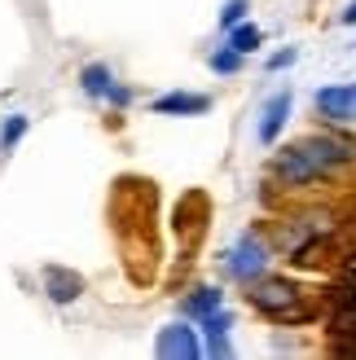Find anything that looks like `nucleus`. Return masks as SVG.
Returning <instances> with one entry per match:
<instances>
[{
    "label": "nucleus",
    "instance_id": "f257e3e1",
    "mask_svg": "<svg viewBox=\"0 0 356 360\" xmlns=\"http://www.w3.org/2000/svg\"><path fill=\"white\" fill-rule=\"evenodd\" d=\"M352 163H356V146H348V141L304 136L273 154V180H281L286 189H304V185H317V180H334Z\"/></svg>",
    "mask_w": 356,
    "mask_h": 360
},
{
    "label": "nucleus",
    "instance_id": "7ed1b4c3",
    "mask_svg": "<svg viewBox=\"0 0 356 360\" xmlns=\"http://www.w3.org/2000/svg\"><path fill=\"white\" fill-rule=\"evenodd\" d=\"M264 268H269V246L255 233H246L224 250V277H234L238 285H251L255 277H264Z\"/></svg>",
    "mask_w": 356,
    "mask_h": 360
},
{
    "label": "nucleus",
    "instance_id": "f3484780",
    "mask_svg": "<svg viewBox=\"0 0 356 360\" xmlns=\"http://www.w3.org/2000/svg\"><path fill=\"white\" fill-rule=\"evenodd\" d=\"M106 101H110V105H128V101H132V88L115 84V88H110V97H106Z\"/></svg>",
    "mask_w": 356,
    "mask_h": 360
},
{
    "label": "nucleus",
    "instance_id": "ddd939ff",
    "mask_svg": "<svg viewBox=\"0 0 356 360\" xmlns=\"http://www.w3.org/2000/svg\"><path fill=\"white\" fill-rule=\"evenodd\" d=\"M27 128H31V119H27V115H9V119H5V128H0V150L9 154L18 141L27 136Z\"/></svg>",
    "mask_w": 356,
    "mask_h": 360
},
{
    "label": "nucleus",
    "instance_id": "39448f33",
    "mask_svg": "<svg viewBox=\"0 0 356 360\" xmlns=\"http://www.w3.org/2000/svg\"><path fill=\"white\" fill-rule=\"evenodd\" d=\"M317 115L339 123V128H348V123H356V84H330L317 93Z\"/></svg>",
    "mask_w": 356,
    "mask_h": 360
},
{
    "label": "nucleus",
    "instance_id": "20e7f679",
    "mask_svg": "<svg viewBox=\"0 0 356 360\" xmlns=\"http://www.w3.org/2000/svg\"><path fill=\"white\" fill-rule=\"evenodd\" d=\"M154 352L163 356V360H198V356H207V352H203V338H198V330H193V326H185V321H172V326H163V330H158V338H154Z\"/></svg>",
    "mask_w": 356,
    "mask_h": 360
},
{
    "label": "nucleus",
    "instance_id": "423d86ee",
    "mask_svg": "<svg viewBox=\"0 0 356 360\" xmlns=\"http://www.w3.org/2000/svg\"><path fill=\"white\" fill-rule=\"evenodd\" d=\"M44 295L53 299V303H75L80 295H84V277L80 273H70V268H58V264H49L44 268Z\"/></svg>",
    "mask_w": 356,
    "mask_h": 360
},
{
    "label": "nucleus",
    "instance_id": "4468645a",
    "mask_svg": "<svg viewBox=\"0 0 356 360\" xmlns=\"http://www.w3.org/2000/svg\"><path fill=\"white\" fill-rule=\"evenodd\" d=\"M242 62H246V58H242L238 49H229V44L211 53V70H216V75H238V70H242Z\"/></svg>",
    "mask_w": 356,
    "mask_h": 360
},
{
    "label": "nucleus",
    "instance_id": "f8f14e48",
    "mask_svg": "<svg viewBox=\"0 0 356 360\" xmlns=\"http://www.w3.org/2000/svg\"><path fill=\"white\" fill-rule=\"evenodd\" d=\"M229 49H238L242 58H246V53H255L260 49V27H251V22L229 27Z\"/></svg>",
    "mask_w": 356,
    "mask_h": 360
},
{
    "label": "nucleus",
    "instance_id": "6e6552de",
    "mask_svg": "<svg viewBox=\"0 0 356 360\" xmlns=\"http://www.w3.org/2000/svg\"><path fill=\"white\" fill-rule=\"evenodd\" d=\"M211 110V97L203 93H163L154 101V115H207Z\"/></svg>",
    "mask_w": 356,
    "mask_h": 360
},
{
    "label": "nucleus",
    "instance_id": "9d476101",
    "mask_svg": "<svg viewBox=\"0 0 356 360\" xmlns=\"http://www.w3.org/2000/svg\"><path fill=\"white\" fill-rule=\"evenodd\" d=\"M80 88L88 97H110V88H115V75H110V66H101V62H88L84 70H80Z\"/></svg>",
    "mask_w": 356,
    "mask_h": 360
},
{
    "label": "nucleus",
    "instance_id": "f03ea898",
    "mask_svg": "<svg viewBox=\"0 0 356 360\" xmlns=\"http://www.w3.org/2000/svg\"><path fill=\"white\" fill-rule=\"evenodd\" d=\"M251 303L273 316V321H304V290L291 277H255L251 281Z\"/></svg>",
    "mask_w": 356,
    "mask_h": 360
},
{
    "label": "nucleus",
    "instance_id": "0eeeda50",
    "mask_svg": "<svg viewBox=\"0 0 356 360\" xmlns=\"http://www.w3.org/2000/svg\"><path fill=\"white\" fill-rule=\"evenodd\" d=\"M291 105H295V97L286 93V88L269 97V105H264V115H260V141L264 146H273V141L281 136V128H286V119H291Z\"/></svg>",
    "mask_w": 356,
    "mask_h": 360
},
{
    "label": "nucleus",
    "instance_id": "1a4fd4ad",
    "mask_svg": "<svg viewBox=\"0 0 356 360\" xmlns=\"http://www.w3.org/2000/svg\"><path fill=\"white\" fill-rule=\"evenodd\" d=\"M198 326H203V334H207V343H203L207 356H229V352H234V347H229V312H224V308H216L211 316H203Z\"/></svg>",
    "mask_w": 356,
    "mask_h": 360
},
{
    "label": "nucleus",
    "instance_id": "9b49d317",
    "mask_svg": "<svg viewBox=\"0 0 356 360\" xmlns=\"http://www.w3.org/2000/svg\"><path fill=\"white\" fill-rule=\"evenodd\" d=\"M181 308H185V316H211V312H216L220 308V290H211V285H198V290H189L185 295V303H181Z\"/></svg>",
    "mask_w": 356,
    "mask_h": 360
},
{
    "label": "nucleus",
    "instance_id": "a211bd4d",
    "mask_svg": "<svg viewBox=\"0 0 356 360\" xmlns=\"http://www.w3.org/2000/svg\"><path fill=\"white\" fill-rule=\"evenodd\" d=\"M339 22H343V27H356V0H348V5H343V13H339Z\"/></svg>",
    "mask_w": 356,
    "mask_h": 360
},
{
    "label": "nucleus",
    "instance_id": "2eb2a0df",
    "mask_svg": "<svg viewBox=\"0 0 356 360\" xmlns=\"http://www.w3.org/2000/svg\"><path fill=\"white\" fill-rule=\"evenodd\" d=\"M246 9H251V0H224V9H220V31L238 27L242 18H246Z\"/></svg>",
    "mask_w": 356,
    "mask_h": 360
},
{
    "label": "nucleus",
    "instance_id": "dca6fc26",
    "mask_svg": "<svg viewBox=\"0 0 356 360\" xmlns=\"http://www.w3.org/2000/svg\"><path fill=\"white\" fill-rule=\"evenodd\" d=\"M295 58H299V49H277L269 58V70H286V66H295Z\"/></svg>",
    "mask_w": 356,
    "mask_h": 360
}]
</instances>
